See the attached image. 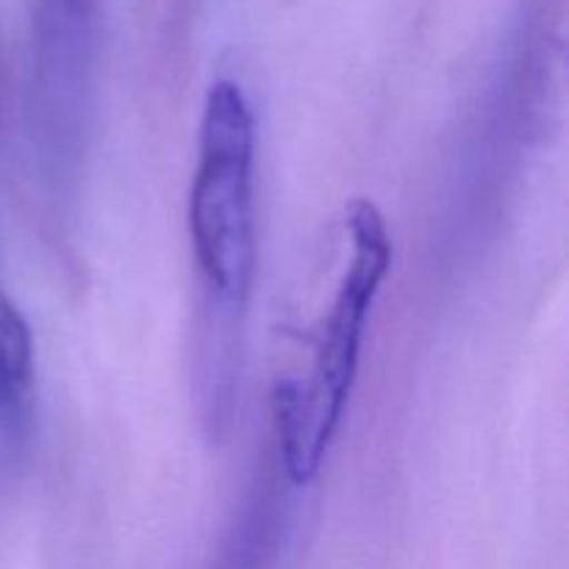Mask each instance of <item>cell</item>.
I'll use <instances>...</instances> for the list:
<instances>
[{"label": "cell", "mask_w": 569, "mask_h": 569, "mask_svg": "<svg viewBox=\"0 0 569 569\" xmlns=\"http://www.w3.org/2000/svg\"><path fill=\"white\" fill-rule=\"evenodd\" d=\"M345 226L353 253L317 333L309 378H281L272 389V426L292 487H309L320 476L353 395L367 320L392 270L387 217L372 200H350Z\"/></svg>", "instance_id": "cell-1"}, {"label": "cell", "mask_w": 569, "mask_h": 569, "mask_svg": "<svg viewBox=\"0 0 569 569\" xmlns=\"http://www.w3.org/2000/svg\"><path fill=\"white\" fill-rule=\"evenodd\" d=\"M198 150L189 237L211 309L239 320L256 276V117L237 81L220 78L206 92Z\"/></svg>", "instance_id": "cell-2"}, {"label": "cell", "mask_w": 569, "mask_h": 569, "mask_svg": "<svg viewBox=\"0 0 569 569\" xmlns=\"http://www.w3.org/2000/svg\"><path fill=\"white\" fill-rule=\"evenodd\" d=\"M33 389V337L26 317L0 295V420L17 426Z\"/></svg>", "instance_id": "cell-3"}, {"label": "cell", "mask_w": 569, "mask_h": 569, "mask_svg": "<svg viewBox=\"0 0 569 569\" xmlns=\"http://www.w3.org/2000/svg\"><path fill=\"white\" fill-rule=\"evenodd\" d=\"M94 0H42V44H83Z\"/></svg>", "instance_id": "cell-4"}]
</instances>
